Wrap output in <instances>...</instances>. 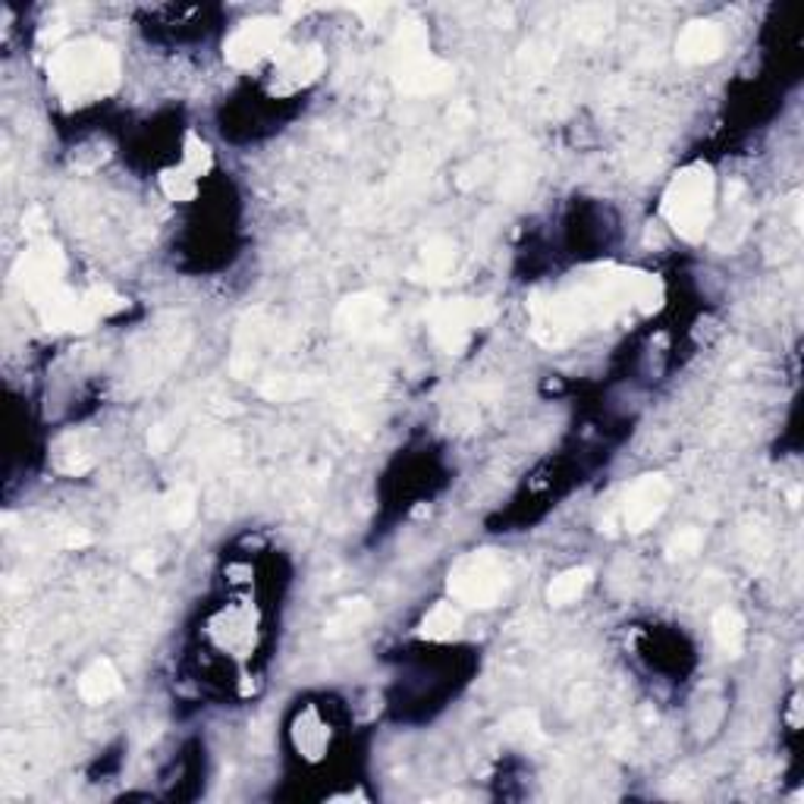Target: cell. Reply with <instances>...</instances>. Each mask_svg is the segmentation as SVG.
<instances>
[{"mask_svg": "<svg viewBox=\"0 0 804 804\" xmlns=\"http://www.w3.org/2000/svg\"><path fill=\"white\" fill-rule=\"evenodd\" d=\"M723 47H726V35H723L717 22L697 20L682 29L679 42H675V57L689 66L714 64L723 54Z\"/></svg>", "mask_w": 804, "mask_h": 804, "instance_id": "obj_11", "label": "cell"}, {"mask_svg": "<svg viewBox=\"0 0 804 804\" xmlns=\"http://www.w3.org/2000/svg\"><path fill=\"white\" fill-rule=\"evenodd\" d=\"M494 318V308L478 299H440L428 311V327L437 346L447 352H462L481 327Z\"/></svg>", "mask_w": 804, "mask_h": 804, "instance_id": "obj_5", "label": "cell"}, {"mask_svg": "<svg viewBox=\"0 0 804 804\" xmlns=\"http://www.w3.org/2000/svg\"><path fill=\"white\" fill-rule=\"evenodd\" d=\"M324 69V54L318 47H289L277 57V69H274V86L277 91H299V88L311 86Z\"/></svg>", "mask_w": 804, "mask_h": 804, "instance_id": "obj_10", "label": "cell"}, {"mask_svg": "<svg viewBox=\"0 0 804 804\" xmlns=\"http://www.w3.org/2000/svg\"><path fill=\"white\" fill-rule=\"evenodd\" d=\"M371 619V604L365 597H355V601H343L337 613L327 619V635L330 638H340V635H349L355 631L359 626H365Z\"/></svg>", "mask_w": 804, "mask_h": 804, "instance_id": "obj_18", "label": "cell"}, {"mask_svg": "<svg viewBox=\"0 0 804 804\" xmlns=\"http://www.w3.org/2000/svg\"><path fill=\"white\" fill-rule=\"evenodd\" d=\"M456 264V245L443 236L431 240L425 249H421V258H418V267L412 271L415 280H428V283H440L447 280V274L453 271Z\"/></svg>", "mask_w": 804, "mask_h": 804, "instance_id": "obj_14", "label": "cell"}, {"mask_svg": "<svg viewBox=\"0 0 804 804\" xmlns=\"http://www.w3.org/2000/svg\"><path fill=\"white\" fill-rule=\"evenodd\" d=\"M701 547H704V535H701V528H682L679 535L670 538V543H667V553H670L673 560H685V557H695Z\"/></svg>", "mask_w": 804, "mask_h": 804, "instance_id": "obj_22", "label": "cell"}, {"mask_svg": "<svg viewBox=\"0 0 804 804\" xmlns=\"http://www.w3.org/2000/svg\"><path fill=\"white\" fill-rule=\"evenodd\" d=\"M66 274V258L64 252L54 245V242L38 240L16 264V280L29 293V299L42 308L44 302H51L54 296H60L66 289L64 283Z\"/></svg>", "mask_w": 804, "mask_h": 804, "instance_id": "obj_6", "label": "cell"}, {"mask_svg": "<svg viewBox=\"0 0 804 804\" xmlns=\"http://www.w3.org/2000/svg\"><path fill=\"white\" fill-rule=\"evenodd\" d=\"M663 302V283L651 274L638 271H601L582 286H572L550 299H538L531 305L535 315V337L547 346H560L569 337L607 327L623 311L641 308L653 311Z\"/></svg>", "mask_w": 804, "mask_h": 804, "instance_id": "obj_1", "label": "cell"}, {"mask_svg": "<svg viewBox=\"0 0 804 804\" xmlns=\"http://www.w3.org/2000/svg\"><path fill=\"white\" fill-rule=\"evenodd\" d=\"M506 733L519 736V739H531V736H538V717L528 714V711H519V714L506 719Z\"/></svg>", "mask_w": 804, "mask_h": 804, "instance_id": "obj_24", "label": "cell"}, {"mask_svg": "<svg viewBox=\"0 0 804 804\" xmlns=\"http://www.w3.org/2000/svg\"><path fill=\"white\" fill-rule=\"evenodd\" d=\"M393 76H396V86L406 95H434V91H443L453 82V69L431 54L393 64Z\"/></svg>", "mask_w": 804, "mask_h": 804, "instance_id": "obj_9", "label": "cell"}, {"mask_svg": "<svg viewBox=\"0 0 804 804\" xmlns=\"http://www.w3.org/2000/svg\"><path fill=\"white\" fill-rule=\"evenodd\" d=\"M262 393L264 396H271V399H289V396L305 393V384L302 381H293V377H274L271 384H264Z\"/></svg>", "mask_w": 804, "mask_h": 804, "instance_id": "obj_25", "label": "cell"}, {"mask_svg": "<svg viewBox=\"0 0 804 804\" xmlns=\"http://www.w3.org/2000/svg\"><path fill=\"white\" fill-rule=\"evenodd\" d=\"M447 585H450L453 601L462 607L491 609L503 601V594L509 587V572L494 550H475L456 560Z\"/></svg>", "mask_w": 804, "mask_h": 804, "instance_id": "obj_4", "label": "cell"}, {"mask_svg": "<svg viewBox=\"0 0 804 804\" xmlns=\"http://www.w3.org/2000/svg\"><path fill=\"white\" fill-rule=\"evenodd\" d=\"M384 311H387V305L381 296H368V293L349 296L346 302L337 308V327H343L352 337H371L384 321Z\"/></svg>", "mask_w": 804, "mask_h": 804, "instance_id": "obj_12", "label": "cell"}, {"mask_svg": "<svg viewBox=\"0 0 804 804\" xmlns=\"http://www.w3.org/2000/svg\"><path fill=\"white\" fill-rule=\"evenodd\" d=\"M594 582V569H587V565H575V569H565L560 572L550 587H547V601L553 604V607H569V604H575L579 597H585V591L591 587Z\"/></svg>", "mask_w": 804, "mask_h": 804, "instance_id": "obj_15", "label": "cell"}, {"mask_svg": "<svg viewBox=\"0 0 804 804\" xmlns=\"http://www.w3.org/2000/svg\"><path fill=\"white\" fill-rule=\"evenodd\" d=\"M462 623H465V616L459 604H434L421 619V635L431 641H450L462 631Z\"/></svg>", "mask_w": 804, "mask_h": 804, "instance_id": "obj_17", "label": "cell"}, {"mask_svg": "<svg viewBox=\"0 0 804 804\" xmlns=\"http://www.w3.org/2000/svg\"><path fill=\"white\" fill-rule=\"evenodd\" d=\"M196 509H198V500H196V491L192 487H176L170 491V497L164 503V519L170 528H186V525L196 519Z\"/></svg>", "mask_w": 804, "mask_h": 804, "instance_id": "obj_19", "label": "cell"}, {"mask_svg": "<svg viewBox=\"0 0 804 804\" xmlns=\"http://www.w3.org/2000/svg\"><path fill=\"white\" fill-rule=\"evenodd\" d=\"M211 148L198 139V135H186V145H183V167L192 176H201L211 170Z\"/></svg>", "mask_w": 804, "mask_h": 804, "instance_id": "obj_21", "label": "cell"}, {"mask_svg": "<svg viewBox=\"0 0 804 804\" xmlns=\"http://www.w3.org/2000/svg\"><path fill=\"white\" fill-rule=\"evenodd\" d=\"M161 189H164V196L174 198V201H189L198 192V176L189 174L186 167L167 170V174L161 176Z\"/></svg>", "mask_w": 804, "mask_h": 804, "instance_id": "obj_20", "label": "cell"}, {"mask_svg": "<svg viewBox=\"0 0 804 804\" xmlns=\"http://www.w3.org/2000/svg\"><path fill=\"white\" fill-rule=\"evenodd\" d=\"M47 76L54 91L69 104H88L110 95L120 82V57L110 44L82 38L54 47L47 60Z\"/></svg>", "mask_w": 804, "mask_h": 804, "instance_id": "obj_2", "label": "cell"}, {"mask_svg": "<svg viewBox=\"0 0 804 804\" xmlns=\"http://www.w3.org/2000/svg\"><path fill=\"white\" fill-rule=\"evenodd\" d=\"M711 631H714V641L726 657H739L745 648V619H741L736 609L723 607L714 613L711 619Z\"/></svg>", "mask_w": 804, "mask_h": 804, "instance_id": "obj_16", "label": "cell"}, {"mask_svg": "<svg viewBox=\"0 0 804 804\" xmlns=\"http://www.w3.org/2000/svg\"><path fill=\"white\" fill-rule=\"evenodd\" d=\"M57 469L64 472V475H82L91 469V456L82 453L79 447H69V450H60L57 453Z\"/></svg>", "mask_w": 804, "mask_h": 804, "instance_id": "obj_23", "label": "cell"}, {"mask_svg": "<svg viewBox=\"0 0 804 804\" xmlns=\"http://www.w3.org/2000/svg\"><path fill=\"white\" fill-rule=\"evenodd\" d=\"M120 689H123V679L110 660H95L86 673L79 675V697L91 707L108 704L110 697L120 695Z\"/></svg>", "mask_w": 804, "mask_h": 804, "instance_id": "obj_13", "label": "cell"}, {"mask_svg": "<svg viewBox=\"0 0 804 804\" xmlns=\"http://www.w3.org/2000/svg\"><path fill=\"white\" fill-rule=\"evenodd\" d=\"M667 503H670V481L660 478V475H645V478L635 481L626 494V506H623L626 531H631V535L648 531L667 513Z\"/></svg>", "mask_w": 804, "mask_h": 804, "instance_id": "obj_8", "label": "cell"}, {"mask_svg": "<svg viewBox=\"0 0 804 804\" xmlns=\"http://www.w3.org/2000/svg\"><path fill=\"white\" fill-rule=\"evenodd\" d=\"M714 198H717V183H714L711 167L692 164L670 179L660 211L675 230V236L701 242L714 223Z\"/></svg>", "mask_w": 804, "mask_h": 804, "instance_id": "obj_3", "label": "cell"}, {"mask_svg": "<svg viewBox=\"0 0 804 804\" xmlns=\"http://www.w3.org/2000/svg\"><path fill=\"white\" fill-rule=\"evenodd\" d=\"M283 25L280 20H271V16H262V20H252L240 25L230 38H227V64L236 66V69H245V66H255L264 57H271L277 51V44L283 38Z\"/></svg>", "mask_w": 804, "mask_h": 804, "instance_id": "obj_7", "label": "cell"}]
</instances>
